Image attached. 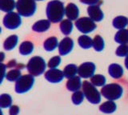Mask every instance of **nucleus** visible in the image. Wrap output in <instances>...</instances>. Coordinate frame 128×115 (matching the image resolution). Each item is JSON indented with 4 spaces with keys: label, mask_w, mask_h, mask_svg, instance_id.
<instances>
[{
    "label": "nucleus",
    "mask_w": 128,
    "mask_h": 115,
    "mask_svg": "<svg viewBox=\"0 0 128 115\" xmlns=\"http://www.w3.org/2000/svg\"><path fill=\"white\" fill-rule=\"evenodd\" d=\"M46 13L49 21L56 23L62 21L64 14H66V8H64V5L62 2L58 0H53L47 3Z\"/></svg>",
    "instance_id": "1"
},
{
    "label": "nucleus",
    "mask_w": 128,
    "mask_h": 115,
    "mask_svg": "<svg viewBox=\"0 0 128 115\" xmlns=\"http://www.w3.org/2000/svg\"><path fill=\"white\" fill-rule=\"evenodd\" d=\"M46 64L45 60L39 56L31 58L26 65V69L30 74L33 76H39L46 70Z\"/></svg>",
    "instance_id": "2"
},
{
    "label": "nucleus",
    "mask_w": 128,
    "mask_h": 115,
    "mask_svg": "<svg viewBox=\"0 0 128 115\" xmlns=\"http://www.w3.org/2000/svg\"><path fill=\"white\" fill-rule=\"evenodd\" d=\"M122 87L117 83H110V84L106 85L101 90V94L105 98L110 101L117 100L120 98L122 97Z\"/></svg>",
    "instance_id": "3"
},
{
    "label": "nucleus",
    "mask_w": 128,
    "mask_h": 115,
    "mask_svg": "<svg viewBox=\"0 0 128 115\" xmlns=\"http://www.w3.org/2000/svg\"><path fill=\"white\" fill-rule=\"evenodd\" d=\"M82 91L85 97L92 104H98L101 101V95L91 82L84 81L82 82Z\"/></svg>",
    "instance_id": "4"
},
{
    "label": "nucleus",
    "mask_w": 128,
    "mask_h": 115,
    "mask_svg": "<svg viewBox=\"0 0 128 115\" xmlns=\"http://www.w3.org/2000/svg\"><path fill=\"white\" fill-rule=\"evenodd\" d=\"M16 9L21 16L30 17L35 12L36 3L34 0H18L16 2Z\"/></svg>",
    "instance_id": "5"
},
{
    "label": "nucleus",
    "mask_w": 128,
    "mask_h": 115,
    "mask_svg": "<svg viewBox=\"0 0 128 115\" xmlns=\"http://www.w3.org/2000/svg\"><path fill=\"white\" fill-rule=\"evenodd\" d=\"M34 83V76L31 74H25L20 77L15 83V92L23 94L29 91Z\"/></svg>",
    "instance_id": "6"
},
{
    "label": "nucleus",
    "mask_w": 128,
    "mask_h": 115,
    "mask_svg": "<svg viewBox=\"0 0 128 115\" xmlns=\"http://www.w3.org/2000/svg\"><path fill=\"white\" fill-rule=\"evenodd\" d=\"M22 23L21 15L18 13L11 11L6 14L3 18V25L6 28L10 30H15L20 26Z\"/></svg>",
    "instance_id": "7"
},
{
    "label": "nucleus",
    "mask_w": 128,
    "mask_h": 115,
    "mask_svg": "<svg viewBox=\"0 0 128 115\" xmlns=\"http://www.w3.org/2000/svg\"><path fill=\"white\" fill-rule=\"evenodd\" d=\"M75 26L80 32L83 34L90 33L96 28L94 21L92 20L90 18L87 17L78 18L75 22Z\"/></svg>",
    "instance_id": "8"
},
{
    "label": "nucleus",
    "mask_w": 128,
    "mask_h": 115,
    "mask_svg": "<svg viewBox=\"0 0 128 115\" xmlns=\"http://www.w3.org/2000/svg\"><path fill=\"white\" fill-rule=\"evenodd\" d=\"M95 71V65L93 62H84L78 66V74L79 77L83 78H91Z\"/></svg>",
    "instance_id": "9"
},
{
    "label": "nucleus",
    "mask_w": 128,
    "mask_h": 115,
    "mask_svg": "<svg viewBox=\"0 0 128 115\" xmlns=\"http://www.w3.org/2000/svg\"><path fill=\"white\" fill-rule=\"evenodd\" d=\"M64 77L63 71L58 69H50L45 74V78L51 83H58Z\"/></svg>",
    "instance_id": "10"
},
{
    "label": "nucleus",
    "mask_w": 128,
    "mask_h": 115,
    "mask_svg": "<svg viewBox=\"0 0 128 115\" xmlns=\"http://www.w3.org/2000/svg\"><path fill=\"white\" fill-rule=\"evenodd\" d=\"M74 47V42L70 38H64L62 40L59 42L58 44V52L59 54L64 56L66 55L69 53H70V51L73 50Z\"/></svg>",
    "instance_id": "11"
},
{
    "label": "nucleus",
    "mask_w": 128,
    "mask_h": 115,
    "mask_svg": "<svg viewBox=\"0 0 128 115\" xmlns=\"http://www.w3.org/2000/svg\"><path fill=\"white\" fill-rule=\"evenodd\" d=\"M87 13L88 15H89V18H90L94 22L102 21L104 17L103 12L100 9V6L98 5H93L88 6Z\"/></svg>",
    "instance_id": "12"
},
{
    "label": "nucleus",
    "mask_w": 128,
    "mask_h": 115,
    "mask_svg": "<svg viewBox=\"0 0 128 115\" xmlns=\"http://www.w3.org/2000/svg\"><path fill=\"white\" fill-rule=\"evenodd\" d=\"M66 15L70 20H77L79 15V10L74 3H69L66 7Z\"/></svg>",
    "instance_id": "13"
},
{
    "label": "nucleus",
    "mask_w": 128,
    "mask_h": 115,
    "mask_svg": "<svg viewBox=\"0 0 128 115\" xmlns=\"http://www.w3.org/2000/svg\"><path fill=\"white\" fill-rule=\"evenodd\" d=\"M81 77H78V76H74L71 78H69V80L66 82V88L69 91H73V92H75V91H78L81 86H82V82H81Z\"/></svg>",
    "instance_id": "14"
},
{
    "label": "nucleus",
    "mask_w": 128,
    "mask_h": 115,
    "mask_svg": "<svg viewBox=\"0 0 128 115\" xmlns=\"http://www.w3.org/2000/svg\"><path fill=\"white\" fill-rule=\"evenodd\" d=\"M108 73L110 75V77H112L113 78L118 79L122 77L123 69L121 66L117 64V63H113L108 68Z\"/></svg>",
    "instance_id": "15"
},
{
    "label": "nucleus",
    "mask_w": 128,
    "mask_h": 115,
    "mask_svg": "<svg viewBox=\"0 0 128 115\" xmlns=\"http://www.w3.org/2000/svg\"><path fill=\"white\" fill-rule=\"evenodd\" d=\"M50 21L43 19V20L36 22L32 26V30L35 31V32L42 33L46 31L50 28Z\"/></svg>",
    "instance_id": "16"
},
{
    "label": "nucleus",
    "mask_w": 128,
    "mask_h": 115,
    "mask_svg": "<svg viewBox=\"0 0 128 115\" xmlns=\"http://www.w3.org/2000/svg\"><path fill=\"white\" fill-rule=\"evenodd\" d=\"M116 108H117V106H116L115 102L109 100L102 103L99 106V110L104 114H112L116 110Z\"/></svg>",
    "instance_id": "17"
},
{
    "label": "nucleus",
    "mask_w": 128,
    "mask_h": 115,
    "mask_svg": "<svg viewBox=\"0 0 128 115\" xmlns=\"http://www.w3.org/2000/svg\"><path fill=\"white\" fill-rule=\"evenodd\" d=\"M114 41L121 45L126 44L128 42V30H119L114 36Z\"/></svg>",
    "instance_id": "18"
},
{
    "label": "nucleus",
    "mask_w": 128,
    "mask_h": 115,
    "mask_svg": "<svg viewBox=\"0 0 128 115\" xmlns=\"http://www.w3.org/2000/svg\"><path fill=\"white\" fill-rule=\"evenodd\" d=\"M14 7H16L14 0H0V9L4 12H11Z\"/></svg>",
    "instance_id": "19"
},
{
    "label": "nucleus",
    "mask_w": 128,
    "mask_h": 115,
    "mask_svg": "<svg viewBox=\"0 0 128 115\" xmlns=\"http://www.w3.org/2000/svg\"><path fill=\"white\" fill-rule=\"evenodd\" d=\"M34 50V44L30 41H25L19 46V53L22 55H29Z\"/></svg>",
    "instance_id": "20"
},
{
    "label": "nucleus",
    "mask_w": 128,
    "mask_h": 115,
    "mask_svg": "<svg viewBox=\"0 0 128 115\" xmlns=\"http://www.w3.org/2000/svg\"><path fill=\"white\" fill-rule=\"evenodd\" d=\"M18 40V38L17 35H14V34L10 35V36L8 37L5 40V42H4V44H3L4 49L7 51L13 50L16 46V45H17Z\"/></svg>",
    "instance_id": "21"
},
{
    "label": "nucleus",
    "mask_w": 128,
    "mask_h": 115,
    "mask_svg": "<svg viewBox=\"0 0 128 115\" xmlns=\"http://www.w3.org/2000/svg\"><path fill=\"white\" fill-rule=\"evenodd\" d=\"M128 25V18L125 16H118L114 18L113 26L115 29L122 30Z\"/></svg>",
    "instance_id": "22"
},
{
    "label": "nucleus",
    "mask_w": 128,
    "mask_h": 115,
    "mask_svg": "<svg viewBox=\"0 0 128 115\" xmlns=\"http://www.w3.org/2000/svg\"><path fill=\"white\" fill-rule=\"evenodd\" d=\"M58 46V42L56 37H50L47 38L43 43V47L46 51H53Z\"/></svg>",
    "instance_id": "23"
},
{
    "label": "nucleus",
    "mask_w": 128,
    "mask_h": 115,
    "mask_svg": "<svg viewBox=\"0 0 128 115\" xmlns=\"http://www.w3.org/2000/svg\"><path fill=\"white\" fill-rule=\"evenodd\" d=\"M78 45L82 47V49H90L93 46V40L87 35H82L78 38Z\"/></svg>",
    "instance_id": "24"
},
{
    "label": "nucleus",
    "mask_w": 128,
    "mask_h": 115,
    "mask_svg": "<svg viewBox=\"0 0 128 115\" xmlns=\"http://www.w3.org/2000/svg\"><path fill=\"white\" fill-rule=\"evenodd\" d=\"M78 67L74 64H69L67 65L63 70L64 77L66 78H71L75 76V74L78 73Z\"/></svg>",
    "instance_id": "25"
},
{
    "label": "nucleus",
    "mask_w": 128,
    "mask_h": 115,
    "mask_svg": "<svg viewBox=\"0 0 128 115\" xmlns=\"http://www.w3.org/2000/svg\"><path fill=\"white\" fill-rule=\"evenodd\" d=\"M60 30H61L62 33L65 35H68L71 33L72 30H73V23L70 19H65L62 20L60 23Z\"/></svg>",
    "instance_id": "26"
},
{
    "label": "nucleus",
    "mask_w": 128,
    "mask_h": 115,
    "mask_svg": "<svg viewBox=\"0 0 128 115\" xmlns=\"http://www.w3.org/2000/svg\"><path fill=\"white\" fill-rule=\"evenodd\" d=\"M12 103V98L10 95L7 94H2L0 96V107L2 109L8 108L11 106Z\"/></svg>",
    "instance_id": "27"
},
{
    "label": "nucleus",
    "mask_w": 128,
    "mask_h": 115,
    "mask_svg": "<svg viewBox=\"0 0 128 115\" xmlns=\"http://www.w3.org/2000/svg\"><path fill=\"white\" fill-rule=\"evenodd\" d=\"M93 47L95 51L100 52L104 49V40L100 35H95L93 39Z\"/></svg>",
    "instance_id": "28"
},
{
    "label": "nucleus",
    "mask_w": 128,
    "mask_h": 115,
    "mask_svg": "<svg viewBox=\"0 0 128 115\" xmlns=\"http://www.w3.org/2000/svg\"><path fill=\"white\" fill-rule=\"evenodd\" d=\"M90 82L95 86H102L106 83V78L102 74H95L91 77Z\"/></svg>",
    "instance_id": "29"
},
{
    "label": "nucleus",
    "mask_w": 128,
    "mask_h": 115,
    "mask_svg": "<svg viewBox=\"0 0 128 115\" xmlns=\"http://www.w3.org/2000/svg\"><path fill=\"white\" fill-rule=\"evenodd\" d=\"M5 77L9 82H16L21 77V71H20V69L11 70L6 74Z\"/></svg>",
    "instance_id": "30"
},
{
    "label": "nucleus",
    "mask_w": 128,
    "mask_h": 115,
    "mask_svg": "<svg viewBox=\"0 0 128 115\" xmlns=\"http://www.w3.org/2000/svg\"><path fill=\"white\" fill-rule=\"evenodd\" d=\"M84 97H85V95H84L83 92L78 90V91H75V92L73 94L71 99L74 105H79L82 102Z\"/></svg>",
    "instance_id": "31"
},
{
    "label": "nucleus",
    "mask_w": 128,
    "mask_h": 115,
    "mask_svg": "<svg viewBox=\"0 0 128 115\" xmlns=\"http://www.w3.org/2000/svg\"><path fill=\"white\" fill-rule=\"evenodd\" d=\"M115 54L118 57H126L128 55V46L126 44L120 45L116 50Z\"/></svg>",
    "instance_id": "32"
},
{
    "label": "nucleus",
    "mask_w": 128,
    "mask_h": 115,
    "mask_svg": "<svg viewBox=\"0 0 128 115\" xmlns=\"http://www.w3.org/2000/svg\"><path fill=\"white\" fill-rule=\"evenodd\" d=\"M60 62H61V58L59 56H54L50 59L47 66L50 69H55L56 67H58V66L60 65Z\"/></svg>",
    "instance_id": "33"
},
{
    "label": "nucleus",
    "mask_w": 128,
    "mask_h": 115,
    "mask_svg": "<svg viewBox=\"0 0 128 115\" xmlns=\"http://www.w3.org/2000/svg\"><path fill=\"white\" fill-rule=\"evenodd\" d=\"M80 2L83 3V4L93 6V5H97L98 3H99L100 0H80Z\"/></svg>",
    "instance_id": "34"
},
{
    "label": "nucleus",
    "mask_w": 128,
    "mask_h": 115,
    "mask_svg": "<svg viewBox=\"0 0 128 115\" xmlns=\"http://www.w3.org/2000/svg\"><path fill=\"white\" fill-rule=\"evenodd\" d=\"M19 113V107L17 106H11L10 107L9 114L10 115H18Z\"/></svg>",
    "instance_id": "35"
},
{
    "label": "nucleus",
    "mask_w": 128,
    "mask_h": 115,
    "mask_svg": "<svg viewBox=\"0 0 128 115\" xmlns=\"http://www.w3.org/2000/svg\"><path fill=\"white\" fill-rule=\"evenodd\" d=\"M125 66H126V68L128 70V55L126 57V59H125Z\"/></svg>",
    "instance_id": "36"
},
{
    "label": "nucleus",
    "mask_w": 128,
    "mask_h": 115,
    "mask_svg": "<svg viewBox=\"0 0 128 115\" xmlns=\"http://www.w3.org/2000/svg\"><path fill=\"white\" fill-rule=\"evenodd\" d=\"M34 1H43V0H34Z\"/></svg>",
    "instance_id": "37"
}]
</instances>
